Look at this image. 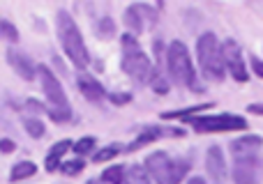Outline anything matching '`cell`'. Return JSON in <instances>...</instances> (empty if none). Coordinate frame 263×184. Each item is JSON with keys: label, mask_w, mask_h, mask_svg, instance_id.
Segmentation results:
<instances>
[{"label": "cell", "mask_w": 263, "mask_h": 184, "mask_svg": "<svg viewBox=\"0 0 263 184\" xmlns=\"http://www.w3.org/2000/svg\"><path fill=\"white\" fill-rule=\"evenodd\" d=\"M55 28H58L60 46H63L65 55L72 60L74 67H79V69L88 67V65H90V55H88L83 35H81V30H79V26L74 23V18L69 16L65 9H60L58 16H55Z\"/></svg>", "instance_id": "6da1fadb"}, {"label": "cell", "mask_w": 263, "mask_h": 184, "mask_svg": "<svg viewBox=\"0 0 263 184\" xmlns=\"http://www.w3.org/2000/svg\"><path fill=\"white\" fill-rule=\"evenodd\" d=\"M164 58H166L168 78L176 86L190 88V90H201L199 81H196V74H194V65H192V55L182 42H171Z\"/></svg>", "instance_id": "7a4b0ae2"}, {"label": "cell", "mask_w": 263, "mask_h": 184, "mask_svg": "<svg viewBox=\"0 0 263 184\" xmlns=\"http://www.w3.org/2000/svg\"><path fill=\"white\" fill-rule=\"evenodd\" d=\"M150 182L155 184H180L190 171L187 159H171L166 152H153L143 163Z\"/></svg>", "instance_id": "3957f363"}, {"label": "cell", "mask_w": 263, "mask_h": 184, "mask_svg": "<svg viewBox=\"0 0 263 184\" xmlns=\"http://www.w3.org/2000/svg\"><path fill=\"white\" fill-rule=\"evenodd\" d=\"M37 76H40L42 90H44L46 101H49V111H46L49 117L53 122H67L72 117V106H69V99L65 94L63 86H60L58 76L49 67H44V65L37 67Z\"/></svg>", "instance_id": "277c9868"}, {"label": "cell", "mask_w": 263, "mask_h": 184, "mask_svg": "<svg viewBox=\"0 0 263 184\" xmlns=\"http://www.w3.org/2000/svg\"><path fill=\"white\" fill-rule=\"evenodd\" d=\"M196 58H199L201 72L208 81L213 83H222L227 72H224V63H222V46H219L215 32H203L196 39Z\"/></svg>", "instance_id": "5b68a950"}, {"label": "cell", "mask_w": 263, "mask_h": 184, "mask_svg": "<svg viewBox=\"0 0 263 184\" xmlns=\"http://www.w3.org/2000/svg\"><path fill=\"white\" fill-rule=\"evenodd\" d=\"M120 46H123V60H120V67L127 74L132 81L136 83H148L150 74H153V63L150 58L141 51L139 39L134 35H123L120 37Z\"/></svg>", "instance_id": "8992f818"}, {"label": "cell", "mask_w": 263, "mask_h": 184, "mask_svg": "<svg viewBox=\"0 0 263 184\" xmlns=\"http://www.w3.org/2000/svg\"><path fill=\"white\" fill-rule=\"evenodd\" d=\"M190 125L199 134H224V131H242L247 129V120L240 115H194L190 117Z\"/></svg>", "instance_id": "52a82bcc"}, {"label": "cell", "mask_w": 263, "mask_h": 184, "mask_svg": "<svg viewBox=\"0 0 263 184\" xmlns=\"http://www.w3.org/2000/svg\"><path fill=\"white\" fill-rule=\"evenodd\" d=\"M222 46V63H224V72L231 74L233 81L238 83H247L250 81V72H247V65L245 58H242V51L238 46V42L227 39Z\"/></svg>", "instance_id": "ba28073f"}, {"label": "cell", "mask_w": 263, "mask_h": 184, "mask_svg": "<svg viewBox=\"0 0 263 184\" xmlns=\"http://www.w3.org/2000/svg\"><path fill=\"white\" fill-rule=\"evenodd\" d=\"M231 177L236 184H261L263 180V159L259 154L233 159Z\"/></svg>", "instance_id": "9c48e42d"}, {"label": "cell", "mask_w": 263, "mask_h": 184, "mask_svg": "<svg viewBox=\"0 0 263 184\" xmlns=\"http://www.w3.org/2000/svg\"><path fill=\"white\" fill-rule=\"evenodd\" d=\"M125 26L132 32L141 35V32L150 30L153 26H157V9L150 7V5H129L127 12H125Z\"/></svg>", "instance_id": "30bf717a"}, {"label": "cell", "mask_w": 263, "mask_h": 184, "mask_svg": "<svg viewBox=\"0 0 263 184\" xmlns=\"http://www.w3.org/2000/svg\"><path fill=\"white\" fill-rule=\"evenodd\" d=\"M205 171H208L213 184H224L229 177V168H227V159H224V152L219 145H213L208 148V154H205Z\"/></svg>", "instance_id": "8fae6325"}, {"label": "cell", "mask_w": 263, "mask_h": 184, "mask_svg": "<svg viewBox=\"0 0 263 184\" xmlns=\"http://www.w3.org/2000/svg\"><path fill=\"white\" fill-rule=\"evenodd\" d=\"M7 63H9V67H12L14 72H16L18 76L23 78V81H35L37 67H35V63H32V60L28 58L26 53H23V51L9 49L7 51Z\"/></svg>", "instance_id": "7c38bea8"}, {"label": "cell", "mask_w": 263, "mask_h": 184, "mask_svg": "<svg viewBox=\"0 0 263 184\" xmlns=\"http://www.w3.org/2000/svg\"><path fill=\"white\" fill-rule=\"evenodd\" d=\"M261 145H263V138H261V136H254V134L240 136V138H236V140L231 143V154H233V159L252 157V154H256V152L261 150Z\"/></svg>", "instance_id": "4fadbf2b"}, {"label": "cell", "mask_w": 263, "mask_h": 184, "mask_svg": "<svg viewBox=\"0 0 263 184\" xmlns=\"http://www.w3.org/2000/svg\"><path fill=\"white\" fill-rule=\"evenodd\" d=\"M77 86H79V90L83 92V97H86L88 101H102V99L106 97V90L102 88V83L97 81L95 76H90V74H79Z\"/></svg>", "instance_id": "5bb4252c"}, {"label": "cell", "mask_w": 263, "mask_h": 184, "mask_svg": "<svg viewBox=\"0 0 263 184\" xmlns=\"http://www.w3.org/2000/svg\"><path fill=\"white\" fill-rule=\"evenodd\" d=\"M72 150V140H58V143L53 145V148L49 150V154H46V159H44V166H46V171L49 173H53V171H58L60 168V163H63V157Z\"/></svg>", "instance_id": "9a60e30c"}, {"label": "cell", "mask_w": 263, "mask_h": 184, "mask_svg": "<svg viewBox=\"0 0 263 184\" xmlns=\"http://www.w3.org/2000/svg\"><path fill=\"white\" fill-rule=\"evenodd\" d=\"M164 136V131L159 129V127H148V129H143L139 136H136L134 140L127 145V152H136V150H141L143 145H150L155 143V140H159Z\"/></svg>", "instance_id": "2e32d148"}, {"label": "cell", "mask_w": 263, "mask_h": 184, "mask_svg": "<svg viewBox=\"0 0 263 184\" xmlns=\"http://www.w3.org/2000/svg\"><path fill=\"white\" fill-rule=\"evenodd\" d=\"M37 173V166L32 161H18L12 166V171H9V180L12 182H21V180H28V177H32Z\"/></svg>", "instance_id": "e0dca14e"}, {"label": "cell", "mask_w": 263, "mask_h": 184, "mask_svg": "<svg viewBox=\"0 0 263 184\" xmlns=\"http://www.w3.org/2000/svg\"><path fill=\"white\" fill-rule=\"evenodd\" d=\"M208 108H213V104H199V106H190V108H182V111H166V113H162V117L164 120H182V117L190 120L196 113L208 111Z\"/></svg>", "instance_id": "ac0fdd59"}, {"label": "cell", "mask_w": 263, "mask_h": 184, "mask_svg": "<svg viewBox=\"0 0 263 184\" xmlns=\"http://www.w3.org/2000/svg\"><path fill=\"white\" fill-rule=\"evenodd\" d=\"M123 184H153V182H150L145 168L139 166V163H134V166L125 168V180H123Z\"/></svg>", "instance_id": "d6986e66"}, {"label": "cell", "mask_w": 263, "mask_h": 184, "mask_svg": "<svg viewBox=\"0 0 263 184\" xmlns=\"http://www.w3.org/2000/svg\"><path fill=\"white\" fill-rule=\"evenodd\" d=\"M0 39L3 42H9V44H16L18 42V30L14 23L5 21V18H0Z\"/></svg>", "instance_id": "ffe728a7"}, {"label": "cell", "mask_w": 263, "mask_h": 184, "mask_svg": "<svg viewBox=\"0 0 263 184\" xmlns=\"http://www.w3.org/2000/svg\"><path fill=\"white\" fill-rule=\"evenodd\" d=\"M120 145H109V148H102L97 150L95 154H92V161L95 163H104V161H111V159H116L120 154Z\"/></svg>", "instance_id": "44dd1931"}, {"label": "cell", "mask_w": 263, "mask_h": 184, "mask_svg": "<svg viewBox=\"0 0 263 184\" xmlns=\"http://www.w3.org/2000/svg\"><path fill=\"white\" fill-rule=\"evenodd\" d=\"M150 86L157 94H166L168 92V81L164 78V74L159 72V67H153V74H150Z\"/></svg>", "instance_id": "7402d4cb"}, {"label": "cell", "mask_w": 263, "mask_h": 184, "mask_svg": "<svg viewBox=\"0 0 263 184\" xmlns=\"http://www.w3.org/2000/svg\"><path fill=\"white\" fill-rule=\"evenodd\" d=\"M125 180V166H111L102 173V182L106 184H123Z\"/></svg>", "instance_id": "603a6c76"}, {"label": "cell", "mask_w": 263, "mask_h": 184, "mask_svg": "<svg viewBox=\"0 0 263 184\" xmlns=\"http://www.w3.org/2000/svg\"><path fill=\"white\" fill-rule=\"evenodd\" d=\"M23 127H26L28 136H32V138H42V136H44V131H46L44 122L37 120V117H26V120H23Z\"/></svg>", "instance_id": "cb8c5ba5"}, {"label": "cell", "mask_w": 263, "mask_h": 184, "mask_svg": "<svg viewBox=\"0 0 263 184\" xmlns=\"http://www.w3.org/2000/svg\"><path fill=\"white\" fill-rule=\"evenodd\" d=\"M97 35L102 37V39H111V37L116 35V21L111 16H104L97 21Z\"/></svg>", "instance_id": "d4e9b609"}, {"label": "cell", "mask_w": 263, "mask_h": 184, "mask_svg": "<svg viewBox=\"0 0 263 184\" xmlns=\"http://www.w3.org/2000/svg\"><path fill=\"white\" fill-rule=\"evenodd\" d=\"M95 138L92 136H86V138H81V140H77V143H72V150L79 154V159L81 157H86V154H90L92 150H95Z\"/></svg>", "instance_id": "484cf974"}, {"label": "cell", "mask_w": 263, "mask_h": 184, "mask_svg": "<svg viewBox=\"0 0 263 184\" xmlns=\"http://www.w3.org/2000/svg\"><path fill=\"white\" fill-rule=\"evenodd\" d=\"M83 168H86V161H83V159H72V161L60 163V171H63V175H69V177L79 175Z\"/></svg>", "instance_id": "4316f807"}, {"label": "cell", "mask_w": 263, "mask_h": 184, "mask_svg": "<svg viewBox=\"0 0 263 184\" xmlns=\"http://www.w3.org/2000/svg\"><path fill=\"white\" fill-rule=\"evenodd\" d=\"M250 63H252V69H254V74L259 78H263V60H259L256 55H252L250 58Z\"/></svg>", "instance_id": "83f0119b"}, {"label": "cell", "mask_w": 263, "mask_h": 184, "mask_svg": "<svg viewBox=\"0 0 263 184\" xmlns=\"http://www.w3.org/2000/svg\"><path fill=\"white\" fill-rule=\"evenodd\" d=\"M14 150H16V145H14V140H9V138H3V140H0V152L9 154V152H14Z\"/></svg>", "instance_id": "f1b7e54d"}, {"label": "cell", "mask_w": 263, "mask_h": 184, "mask_svg": "<svg viewBox=\"0 0 263 184\" xmlns=\"http://www.w3.org/2000/svg\"><path fill=\"white\" fill-rule=\"evenodd\" d=\"M109 99L116 104V106H120V104H129V101H132L129 94H109Z\"/></svg>", "instance_id": "f546056e"}, {"label": "cell", "mask_w": 263, "mask_h": 184, "mask_svg": "<svg viewBox=\"0 0 263 184\" xmlns=\"http://www.w3.org/2000/svg\"><path fill=\"white\" fill-rule=\"evenodd\" d=\"M247 111L254 113V115H263V104H250V106H247Z\"/></svg>", "instance_id": "4dcf8cb0"}, {"label": "cell", "mask_w": 263, "mask_h": 184, "mask_svg": "<svg viewBox=\"0 0 263 184\" xmlns=\"http://www.w3.org/2000/svg\"><path fill=\"white\" fill-rule=\"evenodd\" d=\"M28 108H32V111H37V113L44 111V106H42L40 101H35V99H30V101H28Z\"/></svg>", "instance_id": "1f68e13d"}, {"label": "cell", "mask_w": 263, "mask_h": 184, "mask_svg": "<svg viewBox=\"0 0 263 184\" xmlns=\"http://www.w3.org/2000/svg\"><path fill=\"white\" fill-rule=\"evenodd\" d=\"M187 184H208V182H205L203 177H196L194 175V177H190V180H187Z\"/></svg>", "instance_id": "d6a6232c"}]
</instances>
